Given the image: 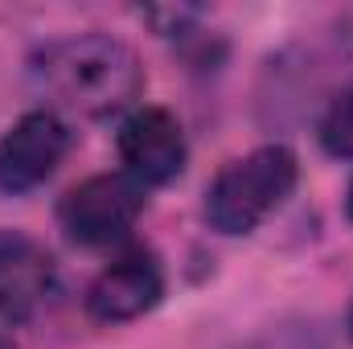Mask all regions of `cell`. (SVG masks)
Masks as SVG:
<instances>
[{
    "instance_id": "obj_1",
    "label": "cell",
    "mask_w": 353,
    "mask_h": 349,
    "mask_svg": "<svg viewBox=\"0 0 353 349\" xmlns=\"http://www.w3.org/2000/svg\"><path fill=\"white\" fill-rule=\"evenodd\" d=\"M29 79L46 99L83 119L123 111L144 87L136 50L111 33H74L41 46L29 62Z\"/></svg>"
},
{
    "instance_id": "obj_2",
    "label": "cell",
    "mask_w": 353,
    "mask_h": 349,
    "mask_svg": "<svg viewBox=\"0 0 353 349\" xmlns=\"http://www.w3.org/2000/svg\"><path fill=\"white\" fill-rule=\"evenodd\" d=\"M296 152L288 144H263L243 161H230L205 189V218L222 235H251L267 214L296 189Z\"/></svg>"
},
{
    "instance_id": "obj_3",
    "label": "cell",
    "mask_w": 353,
    "mask_h": 349,
    "mask_svg": "<svg viewBox=\"0 0 353 349\" xmlns=\"http://www.w3.org/2000/svg\"><path fill=\"white\" fill-rule=\"evenodd\" d=\"M144 185L128 173H99L74 185L58 201V222L70 243L79 247H107L123 239L136 218L144 214Z\"/></svg>"
},
{
    "instance_id": "obj_4",
    "label": "cell",
    "mask_w": 353,
    "mask_h": 349,
    "mask_svg": "<svg viewBox=\"0 0 353 349\" xmlns=\"http://www.w3.org/2000/svg\"><path fill=\"white\" fill-rule=\"evenodd\" d=\"M70 152V128L58 111H25L0 136V193H29L46 185Z\"/></svg>"
},
{
    "instance_id": "obj_5",
    "label": "cell",
    "mask_w": 353,
    "mask_h": 349,
    "mask_svg": "<svg viewBox=\"0 0 353 349\" xmlns=\"http://www.w3.org/2000/svg\"><path fill=\"white\" fill-rule=\"evenodd\" d=\"M119 161L128 165V177L148 185H169L185 173L189 144L173 111L165 107H140L119 128Z\"/></svg>"
},
{
    "instance_id": "obj_6",
    "label": "cell",
    "mask_w": 353,
    "mask_h": 349,
    "mask_svg": "<svg viewBox=\"0 0 353 349\" xmlns=\"http://www.w3.org/2000/svg\"><path fill=\"white\" fill-rule=\"evenodd\" d=\"M161 296H165L161 263L144 251H132L94 275V283L87 288V317L99 325H123L152 312Z\"/></svg>"
},
{
    "instance_id": "obj_7",
    "label": "cell",
    "mask_w": 353,
    "mask_h": 349,
    "mask_svg": "<svg viewBox=\"0 0 353 349\" xmlns=\"http://www.w3.org/2000/svg\"><path fill=\"white\" fill-rule=\"evenodd\" d=\"M50 288H54L50 251L21 230H0V317L29 321L46 304Z\"/></svg>"
},
{
    "instance_id": "obj_8",
    "label": "cell",
    "mask_w": 353,
    "mask_h": 349,
    "mask_svg": "<svg viewBox=\"0 0 353 349\" xmlns=\"http://www.w3.org/2000/svg\"><path fill=\"white\" fill-rule=\"evenodd\" d=\"M321 144L329 157L353 161V87H345L321 115Z\"/></svg>"
},
{
    "instance_id": "obj_9",
    "label": "cell",
    "mask_w": 353,
    "mask_h": 349,
    "mask_svg": "<svg viewBox=\"0 0 353 349\" xmlns=\"http://www.w3.org/2000/svg\"><path fill=\"white\" fill-rule=\"evenodd\" d=\"M251 349H325V346L308 325H283V329H271L263 341H255Z\"/></svg>"
},
{
    "instance_id": "obj_10",
    "label": "cell",
    "mask_w": 353,
    "mask_h": 349,
    "mask_svg": "<svg viewBox=\"0 0 353 349\" xmlns=\"http://www.w3.org/2000/svg\"><path fill=\"white\" fill-rule=\"evenodd\" d=\"M345 214L353 218V181H350V193H345Z\"/></svg>"
},
{
    "instance_id": "obj_11",
    "label": "cell",
    "mask_w": 353,
    "mask_h": 349,
    "mask_svg": "<svg viewBox=\"0 0 353 349\" xmlns=\"http://www.w3.org/2000/svg\"><path fill=\"white\" fill-rule=\"evenodd\" d=\"M350 333H353V321H350Z\"/></svg>"
}]
</instances>
